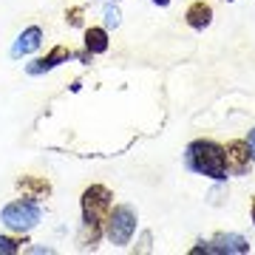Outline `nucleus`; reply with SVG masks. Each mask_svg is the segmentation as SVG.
I'll return each mask as SVG.
<instances>
[{"label":"nucleus","instance_id":"f257e3e1","mask_svg":"<svg viewBox=\"0 0 255 255\" xmlns=\"http://www.w3.org/2000/svg\"><path fill=\"white\" fill-rule=\"evenodd\" d=\"M111 207H114V193L105 184H91L82 193V227H80V241L82 247H97L105 236V219H108Z\"/></svg>","mask_w":255,"mask_h":255},{"label":"nucleus","instance_id":"f03ea898","mask_svg":"<svg viewBox=\"0 0 255 255\" xmlns=\"http://www.w3.org/2000/svg\"><path fill=\"white\" fill-rule=\"evenodd\" d=\"M184 167L199 176H207L213 182L227 179V162H224V147L213 139H196L184 150Z\"/></svg>","mask_w":255,"mask_h":255},{"label":"nucleus","instance_id":"7ed1b4c3","mask_svg":"<svg viewBox=\"0 0 255 255\" xmlns=\"http://www.w3.org/2000/svg\"><path fill=\"white\" fill-rule=\"evenodd\" d=\"M0 219L14 233H31L40 224V219H43V210H40V201H31L23 196V199L6 204L3 213H0Z\"/></svg>","mask_w":255,"mask_h":255},{"label":"nucleus","instance_id":"20e7f679","mask_svg":"<svg viewBox=\"0 0 255 255\" xmlns=\"http://www.w3.org/2000/svg\"><path fill=\"white\" fill-rule=\"evenodd\" d=\"M133 233H136V210L130 204L111 207L108 219H105V238L114 247H125V244H130Z\"/></svg>","mask_w":255,"mask_h":255},{"label":"nucleus","instance_id":"39448f33","mask_svg":"<svg viewBox=\"0 0 255 255\" xmlns=\"http://www.w3.org/2000/svg\"><path fill=\"white\" fill-rule=\"evenodd\" d=\"M190 253L193 255H199V253H210V255H247V253H250V244H247V238L238 236V233H221V236L213 238V244H204V241H201L199 247H193Z\"/></svg>","mask_w":255,"mask_h":255},{"label":"nucleus","instance_id":"423d86ee","mask_svg":"<svg viewBox=\"0 0 255 255\" xmlns=\"http://www.w3.org/2000/svg\"><path fill=\"white\" fill-rule=\"evenodd\" d=\"M224 162H227V173L230 176H247L250 167H253V156H250V147H247L244 139H233L224 147Z\"/></svg>","mask_w":255,"mask_h":255},{"label":"nucleus","instance_id":"0eeeda50","mask_svg":"<svg viewBox=\"0 0 255 255\" xmlns=\"http://www.w3.org/2000/svg\"><path fill=\"white\" fill-rule=\"evenodd\" d=\"M71 57H74L71 48H65V46H54L46 57H37V60H31V63L26 65V74H28V77H40V74L51 71V68H57V65L68 63Z\"/></svg>","mask_w":255,"mask_h":255},{"label":"nucleus","instance_id":"6e6552de","mask_svg":"<svg viewBox=\"0 0 255 255\" xmlns=\"http://www.w3.org/2000/svg\"><path fill=\"white\" fill-rule=\"evenodd\" d=\"M40 46H43V28L40 26H28L26 31L14 40V46H11L9 54L14 57V60H20V57H26V54H34Z\"/></svg>","mask_w":255,"mask_h":255},{"label":"nucleus","instance_id":"1a4fd4ad","mask_svg":"<svg viewBox=\"0 0 255 255\" xmlns=\"http://www.w3.org/2000/svg\"><path fill=\"white\" fill-rule=\"evenodd\" d=\"M17 190L31 201H43L51 196V182L40 179V176H23V179H17Z\"/></svg>","mask_w":255,"mask_h":255},{"label":"nucleus","instance_id":"9d476101","mask_svg":"<svg viewBox=\"0 0 255 255\" xmlns=\"http://www.w3.org/2000/svg\"><path fill=\"white\" fill-rule=\"evenodd\" d=\"M184 20H187V26H190L193 31H204V28L213 23V6H210V3H204V0H196V3H190V6H187Z\"/></svg>","mask_w":255,"mask_h":255},{"label":"nucleus","instance_id":"9b49d317","mask_svg":"<svg viewBox=\"0 0 255 255\" xmlns=\"http://www.w3.org/2000/svg\"><path fill=\"white\" fill-rule=\"evenodd\" d=\"M85 51L88 54H105L108 51V28L105 26L85 28Z\"/></svg>","mask_w":255,"mask_h":255},{"label":"nucleus","instance_id":"f8f14e48","mask_svg":"<svg viewBox=\"0 0 255 255\" xmlns=\"http://www.w3.org/2000/svg\"><path fill=\"white\" fill-rule=\"evenodd\" d=\"M23 250V238H11V236H0V255H14Z\"/></svg>","mask_w":255,"mask_h":255},{"label":"nucleus","instance_id":"ddd939ff","mask_svg":"<svg viewBox=\"0 0 255 255\" xmlns=\"http://www.w3.org/2000/svg\"><path fill=\"white\" fill-rule=\"evenodd\" d=\"M119 17H122V14H119V9L117 6H105V9H102V23H105V28H117L119 26Z\"/></svg>","mask_w":255,"mask_h":255},{"label":"nucleus","instance_id":"4468645a","mask_svg":"<svg viewBox=\"0 0 255 255\" xmlns=\"http://www.w3.org/2000/svg\"><path fill=\"white\" fill-rule=\"evenodd\" d=\"M82 17H85V9H82V6H71V9L65 11V23L74 26V28L82 26Z\"/></svg>","mask_w":255,"mask_h":255},{"label":"nucleus","instance_id":"2eb2a0df","mask_svg":"<svg viewBox=\"0 0 255 255\" xmlns=\"http://www.w3.org/2000/svg\"><path fill=\"white\" fill-rule=\"evenodd\" d=\"M247 147H250V156H253V162H255V128L250 130V136H247Z\"/></svg>","mask_w":255,"mask_h":255},{"label":"nucleus","instance_id":"dca6fc26","mask_svg":"<svg viewBox=\"0 0 255 255\" xmlns=\"http://www.w3.org/2000/svg\"><path fill=\"white\" fill-rule=\"evenodd\" d=\"M250 221L255 224V196H253V201H250Z\"/></svg>","mask_w":255,"mask_h":255},{"label":"nucleus","instance_id":"f3484780","mask_svg":"<svg viewBox=\"0 0 255 255\" xmlns=\"http://www.w3.org/2000/svg\"><path fill=\"white\" fill-rule=\"evenodd\" d=\"M150 3H156V6H162V9H164V6H170V0H150Z\"/></svg>","mask_w":255,"mask_h":255},{"label":"nucleus","instance_id":"a211bd4d","mask_svg":"<svg viewBox=\"0 0 255 255\" xmlns=\"http://www.w3.org/2000/svg\"><path fill=\"white\" fill-rule=\"evenodd\" d=\"M224 3H233V0H224Z\"/></svg>","mask_w":255,"mask_h":255}]
</instances>
